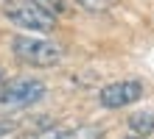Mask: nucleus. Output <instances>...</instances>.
I'll use <instances>...</instances> for the list:
<instances>
[{"label":"nucleus","instance_id":"nucleus-9","mask_svg":"<svg viewBox=\"0 0 154 139\" xmlns=\"http://www.w3.org/2000/svg\"><path fill=\"white\" fill-rule=\"evenodd\" d=\"M3 83H6V75H3V70H0V89H3Z\"/></svg>","mask_w":154,"mask_h":139},{"label":"nucleus","instance_id":"nucleus-2","mask_svg":"<svg viewBox=\"0 0 154 139\" xmlns=\"http://www.w3.org/2000/svg\"><path fill=\"white\" fill-rule=\"evenodd\" d=\"M11 53L31 67H53L65 59V48L59 42L42 39V36H25V33L11 36Z\"/></svg>","mask_w":154,"mask_h":139},{"label":"nucleus","instance_id":"nucleus-1","mask_svg":"<svg viewBox=\"0 0 154 139\" xmlns=\"http://www.w3.org/2000/svg\"><path fill=\"white\" fill-rule=\"evenodd\" d=\"M3 14L8 22H14L17 28L31 33H48L56 28V14L51 8H45L39 0H6Z\"/></svg>","mask_w":154,"mask_h":139},{"label":"nucleus","instance_id":"nucleus-6","mask_svg":"<svg viewBox=\"0 0 154 139\" xmlns=\"http://www.w3.org/2000/svg\"><path fill=\"white\" fill-rule=\"evenodd\" d=\"M76 3H79L81 8H87V11H104L112 0H76Z\"/></svg>","mask_w":154,"mask_h":139},{"label":"nucleus","instance_id":"nucleus-5","mask_svg":"<svg viewBox=\"0 0 154 139\" xmlns=\"http://www.w3.org/2000/svg\"><path fill=\"white\" fill-rule=\"evenodd\" d=\"M129 128L134 136H151L154 134V114L151 111H134L129 117Z\"/></svg>","mask_w":154,"mask_h":139},{"label":"nucleus","instance_id":"nucleus-4","mask_svg":"<svg viewBox=\"0 0 154 139\" xmlns=\"http://www.w3.org/2000/svg\"><path fill=\"white\" fill-rule=\"evenodd\" d=\"M143 92H146V86H143L140 81H134V78L115 81V83H109V86H104L98 92V103L104 109H126V106L137 103L143 97Z\"/></svg>","mask_w":154,"mask_h":139},{"label":"nucleus","instance_id":"nucleus-7","mask_svg":"<svg viewBox=\"0 0 154 139\" xmlns=\"http://www.w3.org/2000/svg\"><path fill=\"white\" fill-rule=\"evenodd\" d=\"M14 136H17V125L0 120V139H14Z\"/></svg>","mask_w":154,"mask_h":139},{"label":"nucleus","instance_id":"nucleus-3","mask_svg":"<svg viewBox=\"0 0 154 139\" xmlns=\"http://www.w3.org/2000/svg\"><path fill=\"white\" fill-rule=\"evenodd\" d=\"M45 97V83L39 78H14L0 89V111H20Z\"/></svg>","mask_w":154,"mask_h":139},{"label":"nucleus","instance_id":"nucleus-8","mask_svg":"<svg viewBox=\"0 0 154 139\" xmlns=\"http://www.w3.org/2000/svg\"><path fill=\"white\" fill-rule=\"evenodd\" d=\"M39 3H42L45 8H51V11L56 14V17H59L62 11H65V3H62V0H39Z\"/></svg>","mask_w":154,"mask_h":139},{"label":"nucleus","instance_id":"nucleus-10","mask_svg":"<svg viewBox=\"0 0 154 139\" xmlns=\"http://www.w3.org/2000/svg\"><path fill=\"white\" fill-rule=\"evenodd\" d=\"M129 139H149V136H129Z\"/></svg>","mask_w":154,"mask_h":139}]
</instances>
